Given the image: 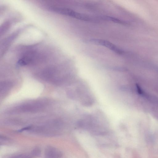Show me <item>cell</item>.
<instances>
[{
	"label": "cell",
	"instance_id": "3",
	"mask_svg": "<svg viewBox=\"0 0 158 158\" xmlns=\"http://www.w3.org/2000/svg\"><path fill=\"white\" fill-rule=\"evenodd\" d=\"M46 150V156L48 158H59L61 156V153L56 149L48 148Z\"/></svg>",
	"mask_w": 158,
	"mask_h": 158
},
{
	"label": "cell",
	"instance_id": "1",
	"mask_svg": "<svg viewBox=\"0 0 158 158\" xmlns=\"http://www.w3.org/2000/svg\"><path fill=\"white\" fill-rule=\"evenodd\" d=\"M41 55L37 52L34 50L27 51L23 54L17 62V64L20 66H26L34 63L39 58Z\"/></svg>",
	"mask_w": 158,
	"mask_h": 158
},
{
	"label": "cell",
	"instance_id": "2",
	"mask_svg": "<svg viewBox=\"0 0 158 158\" xmlns=\"http://www.w3.org/2000/svg\"><path fill=\"white\" fill-rule=\"evenodd\" d=\"M88 41L90 43L105 47L118 54H121L123 52V50L115 44L106 40L92 38L89 40Z\"/></svg>",
	"mask_w": 158,
	"mask_h": 158
}]
</instances>
